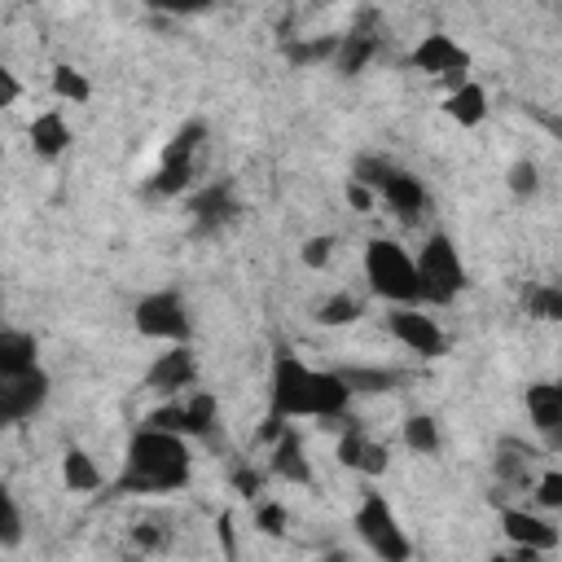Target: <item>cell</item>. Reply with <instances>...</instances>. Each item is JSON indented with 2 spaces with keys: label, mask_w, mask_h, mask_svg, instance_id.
<instances>
[{
  "label": "cell",
  "mask_w": 562,
  "mask_h": 562,
  "mask_svg": "<svg viewBox=\"0 0 562 562\" xmlns=\"http://www.w3.org/2000/svg\"><path fill=\"white\" fill-rule=\"evenodd\" d=\"M400 443L413 452V457H435L443 448V435H439V422L430 413H408L400 422Z\"/></svg>",
  "instance_id": "484cf974"
},
{
  "label": "cell",
  "mask_w": 562,
  "mask_h": 562,
  "mask_svg": "<svg viewBox=\"0 0 562 562\" xmlns=\"http://www.w3.org/2000/svg\"><path fill=\"white\" fill-rule=\"evenodd\" d=\"M386 334H391L404 351H413L417 360H439V356L448 351V334H443V325L430 316L426 303H391V307H386Z\"/></svg>",
  "instance_id": "30bf717a"
},
{
  "label": "cell",
  "mask_w": 562,
  "mask_h": 562,
  "mask_svg": "<svg viewBox=\"0 0 562 562\" xmlns=\"http://www.w3.org/2000/svg\"><path fill=\"white\" fill-rule=\"evenodd\" d=\"M184 211H189L198 233H220V228H228L241 215V202H237V189L228 180H211V184L189 189Z\"/></svg>",
  "instance_id": "9a60e30c"
},
{
  "label": "cell",
  "mask_w": 562,
  "mask_h": 562,
  "mask_svg": "<svg viewBox=\"0 0 562 562\" xmlns=\"http://www.w3.org/2000/svg\"><path fill=\"white\" fill-rule=\"evenodd\" d=\"M527 307L536 321H558L562 316V290L558 285H536L527 290Z\"/></svg>",
  "instance_id": "d6a6232c"
},
{
  "label": "cell",
  "mask_w": 562,
  "mask_h": 562,
  "mask_svg": "<svg viewBox=\"0 0 562 562\" xmlns=\"http://www.w3.org/2000/svg\"><path fill=\"white\" fill-rule=\"evenodd\" d=\"M347 202H351L356 211H373V206H378V198H373V189H369V184H360L356 176L347 180Z\"/></svg>",
  "instance_id": "74e56055"
},
{
  "label": "cell",
  "mask_w": 562,
  "mask_h": 562,
  "mask_svg": "<svg viewBox=\"0 0 562 562\" xmlns=\"http://www.w3.org/2000/svg\"><path fill=\"white\" fill-rule=\"evenodd\" d=\"M351 527H356L360 544H364L373 558H382V562H408V558H413V540H408V531L400 527L395 505H391L386 492H378L373 483L360 487V501H356V509H351Z\"/></svg>",
  "instance_id": "8992f818"
},
{
  "label": "cell",
  "mask_w": 562,
  "mask_h": 562,
  "mask_svg": "<svg viewBox=\"0 0 562 562\" xmlns=\"http://www.w3.org/2000/svg\"><path fill=\"white\" fill-rule=\"evenodd\" d=\"M364 312H369V299H364L360 290L342 285V290H334V294H325V299L316 303V325H325V329H347V325H356Z\"/></svg>",
  "instance_id": "cb8c5ba5"
},
{
  "label": "cell",
  "mask_w": 562,
  "mask_h": 562,
  "mask_svg": "<svg viewBox=\"0 0 562 562\" xmlns=\"http://www.w3.org/2000/svg\"><path fill=\"white\" fill-rule=\"evenodd\" d=\"M57 474H61V487L75 492V496H92V492L105 487V470H101L97 457H92L88 448H79V443H70V448L61 452Z\"/></svg>",
  "instance_id": "7402d4cb"
},
{
  "label": "cell",
  "mask_w": 562,
  "mask_h": 562,
  "mask_svg": "<svg viewBox=\"0 0 562 562\" xmlns=\"http://www.w3.org/2000/svg\"><path fill=\"white\" fill-rule=\"evenodd\" d=\"M408 66H413L417 75L435 79L439 88H452V83H461V79L474 75V57H470V48H465L461 40H452L448 31H426V35L413 44Z\"/></svg>",
  "instance_id": "9c48e42d"
},
{
  "label": "cell",
  "mask_w": 562,
  "mask_h": 562,
  "mask_svg": "<svg viewBox=\"0 0 562 562\" xmlns=\"http://www.w3.org/2000/svg\"><path fill=\"white\" fill-rule=\"evenodd\" d=\"M351 176L360 180V184H369L373 189V198L378 202H386V211L395 215V220H404V224H422L426 215H430V189L422 184V176H413L408 167H400L395 158H386V154H360L356 162H351Z\"/></svg>",
  "instance_id": "3957f363"
},
{
  "label": "cell",
  "mask_w": 562,
  "mask_h": 562,
  "mask_svg": "<svg viewBox=\"0 0 562 562\" xmlns=\"http://www.w3.org/2000/svg\"><path fill=\"white\" fill-rule=\"evenodd\" d=\"M132 329L149 342H193V312L176 285H158L132 303Z\"/></svg>",
  "instance_id": "52a82bcc"
},
{
  "label": "cell",
  "mask_w": 562,
  "mask_h": 562,
  "mask_svg": "<svg viewBox=\"0 0 562 562\" xmlns=\"http://www.w3.org/2000/svg\"><path fill=\"white\" fill-rule=\"evenodd\" d=\"M75 145V127L70 119L61 114V105H48L40 110L31 123H26V149L40 158V162H57L61 154H70Z\"/></svg>",
  "instance_id": "ac0fdd59"
},
{
  "label": "cell",
  "mask_w": 562,
  "mask_h": 562,
  "mask_svg": "<svg viewBox=\"0 0 562 562\" xmlns=\"http://www.w3.org/2000/svg\"><path fill=\"white\" fill-rule=\"evenodd\" d=\"M202 145H206V123L202 119H189L167 145H162V158L149 176V189L158 198H180L193 189L198 180V167H202Z\"/></svg>",
  "instance_id": "ba28073f"
},
{
  "label": "cell",
  "mask_w": 562,
  "mask_h": 562,
  "mask_svg": "<svg viewBox=\"0 0 562 562\" xmlns=\"http://www.w3.org/2000/svg\"><path fill=\"white\" fill-rule=\"evenodd\" d=\"M263 439H268V457H263L268 479L290 483V487H307V483H312V457H307L303 439H299L285 422H277V417H268Z\"/></svg>",
  "instance_id": "4fadbf2b"
},
{
  "label": "cell",
  "mask_w": 562,
  "mask_h": 562,
  "mask_svg": "<svg viewBox=\"0 0 562 562\" xmlns=\"http://www.w3.org/2000/svg\"><path fill=\"white\" fill-rule=\"evenodd\" d=\"M180 400H184V417H189V439H206L220 426V400L202 386L180 391Z\"/></svg>",
  "instance_id": "4316f807"
},
{
  "label": "cell",
  "mask_w": 562,
  "mask_h": 562,
  "mask_svg": "<svg viewBox=\"0 0 562 562\" xmlns=\"http://www.w3.org/2000/svg\"><path fill=\"white\" fill-rule=\"evenodd\" d=\"M351 391L338 369L307 364L299 351L281 347L268 369V417L277 422H342Z\"/></svg>",
  "instance_id": "6da1fadb"
},
{
  "label": "cell",
  "mask_w": 562,
  "mask_h": 562,
  "mask_svg": "<svg viewBox=\"0 0 562 562\" xmlns=\"http://www.w3.org/2000/svg\"><path fill=\"white\" fill-rule=\"evenodd\" d=\"M509 189H514L518 198H531V193L540 189V167H536L531 158H518V162L509 167Z\"/></svg>",
  "instance_id": "e575fe53"
},
{
  "label": "cell",
  "mask_w": 562,
  "mask_h": 562,
  "mask_svg": "<svg viewBox=\"0 0 562 562\" xmlns=\"http://www.w3.org/2000/svg\"><path fill=\"white\" fill-rule=\"evenodd\" d=\"M540 457H549V452H544V448H531V443H522V439H501L492 465H496V479H501V483L527 492L531 479H536V470H540Z\"/></svg>",
  "instance_id": "ffe728a7"
},
{
  "label": "cell",
  "mask_w": 562,
  "mask_h": 562,
  "mask_svg": "<svg viewBox=\"0 0 562 562\" xmlns=\"http://www.w3.org/2000/svg\"><path fill=\"white\" fill-rule=\"evenodd\" d=\"M0 162H4V136H0Z\"/></svg>",
  "instance_id": "f35d334b"
},
{
  "label": "cell",
  "mask_w": 562,
  "mask_h": 562,
  "mask_svg": "<svg viewBox=\"0 0 562 562\" xmlns=\"http://www.w3.org/2000/svg\"><path fill=\"white\" fill-rule=\"evenodd\" d=\"M334 457H338V465H342V470L360 474L364 483H378V479L391 470V448H386L378 435L360 430L356 422H351V426L338 435V448H334Z\"/></svg>",
  "instance_id": "2e32d148"
},
{
  "label": "cell",
  "mask_w": 562,
  "mask_h": 562,
  "mask_svg": "<svg viewBox=\"0 0 562 562\" xmlns=\"http://www.w3.org/2000/svg\"><path fill=\"white\" fill-rule=\"evenodd\" d=\"M334 255H338V237H334V233H312V237H303V246H299V263L312 268V272H325V268L334 263Z\"/></svg>",
  "instance_id": "4dcf8cb0"
},
{
  "label": "cell",
  "mask_w": 562,
  "mask_h": 562,
  "mask_svg": "<svg viewBox=\"0 0 562 562\" xmlns=\"http://www.w3.org/2000/svg\"><path fill=\"white\" fill-rule=\"evenodd\" d=\"M189 386H198V356H193V347L189 342H162V351L145 369V391L167 400V395H180Z\"/></svg>",
  "instance_id": "5bb4252c"
},
{
  "label": "cell",
  "mask_w": 562,
  "mask_h": 562,
  "mask_svg": "<svg viewBox=\"0 0 562 562\" xmlns=\"http://www.w3.org/2000/svg\"><path fill=\"white\" fill-rule=\"evenodd\" d=\"M26 536V518H22V505L18 496L0 483V549H18Z\"/></svg>",
  "instance_id": "f546056e"
},
{
  "label": "cell",
  "mask_w": 562,
  "mask_h": 562,
  "mask_svg": "<svg viewBox=\"0 0 562 562\" xmlns=\"http://www.w3.org/2000/svg\"><path fill=\"white\" fill-rule=\"evenodd\" d=\"M501 536L531 562V558H544L562 544V531L553 522V514L536 509V505H505L501 509Z\"/></svg>",
  "instance_id": "8fae6325"
},
{
  "label": "cell",
  "mask_w": 562,
  "mask_h": 562,
  "mask_svg": "<svg viewBox=\"0 0 562 562\" xmlns=\"http://www.w3.org/2000/svg\"><path fill=\"white\" fill-rule=\"evenodd\" d=\"M22 92H26V83L18 79V70L0 61V114H4V110H13V105L22 101Z\"/></svg>",
  "instance_id": "8d00e7d4"
},
{
  "label": "cell",
  "mask_w": 562,
  "mask_h": 562,
  "mask_svg": "<svg viewBox=\"0 0 562 562\" xmlns=\"http://www.w3.org/2000/svg\"><path fill=\"white\" fill-rule=\"evenodd\" d=\"M255 531L259 536H285V527H290V509L277 501V496H255Z\"/></svg>",
  "instance_id": "1f68e13d"
},
{
  "label": "cell",
  "mask_w": 562,
  "mask_h": 562,
  "mask_svg": "<svg viewBox=\"0 0 562 562\" xmlns=\"http://www.w3.org/2000/svg\"><path fill=\"white\" fill-rule=\"evenodd\" d=\"M439 110H443V119L448 123H457V127H483L487 123V114H492V97H487V88L470 75V79H461V83H452V88H443V101H439Z\"/></svg>",
  "instance_id": "d6986e66"
},
{
  "label": "cell",
  "mask_w": 562,
  "mask_h": 562,
  "mask_svg": "<svg viewBox=\"0 0 562 562\" xmlns=\"http://www.w3.org/2000/svg\"><path fill=\"white\" fill-rule=\"evenodd\" d=\"M522 404H527L531 430L544 439V452H558V443H562V386L553 378H540L527 386Z\"/></svg>",
  "instance_id": "e0dca14e"
},
{
  "label": "cell",
  "mask_w": 562,
  "mask_h": 562,
  "mask_svg": "<svg viewBox=\"0 0 562 562\" xmlns=\"http://www.w3.org/2000/svg\"><path fill=\"white\" fill-rule=\"evenodd\" d=\"M360 272H364V290L378 303H422V281H417V263L413 250L395 237H369L364 255H360Z\"/></svg>",
  "instance_id": "277c9868"
},
{
  "label": "cell",
  "mask_w": 562,
  "mask_h": 562,
  "mask_svg": "<svg viewBox=\"0 0 562 562\" xmlns=\"http://www.w3.org/2000/svg\"><path fill=\"white\" fill-rule=\"evenodd\" d=\"M48 391H53V378L44 364L22 373H0V430L31 422L48 404Z\"/></svg>",
  "instance_id": "7c38bea8"
},
{
  "label": "cell",
  "mask_w": 562,
  "mask_h": 562,
  "mask_svg": "<svg viewBox=\"0 0 562 562\" xmlns=\"http://www.w3.org/2000/svg\"><path fill=\"white\" fill-rule=\"evenodd\" d=\"M338 378L347 382L351 400L356 395H391V391H404L413 382V373H404L395 364H342Z\"/></svg>",
  "instance_id": "44dd1931"
},
{
  "label": "cell",
  "mask_w": 562,
  "mask_h": 562,
  "mask_svg": "<svg viewBox=\"0 0 562 562\" xmlns=\"http://www.w3.org/2000/svg\"><path fill=\"white\" fill-rule=\"evenodd\" d=\"M413 263H417V281H422V303L426 307H448L465 294L470 285V268L457 250V241L443 233V228H430L422 237V246L413 250Z\"/></svg>",
  "instance_id": "5b68a950"
},
{
  "label": "cell",
  "mask_w": 562,
  "mask_h": 562,
  "mask_svg": "<svg viewBox=\"0 0 562 562\" xmlns=\"http://www.w3.org/2000/svg\"><path fill=\"white\" fill-rule=\"evenodd\" d=\"M149 13H162V18H198L206 9H215L220 0H140Z\"/></svg>",
  "instance_id": "836d02e7"
},
{
  "label": "cell",
  "mask_w": 562,
  "mask_h": 562,
  "mask_svg": "<svg viewBox=\"0 0 562 562\" xmlns=\"http://www.w3.org/2000/svg\"><path fill=\"white\" fill-rule=\"evenodd\" d=\"M527 505L544 509V514H558L562 509V470L558 465H540L531 487H527Z\"/></svg>",
  "instance_id": "f1b7e54d"
},
{
  "label": "cell",
  "mask_w": 562,
  "mask_h": 562,
  "mask_svg": "<svg viewBox=\"0 0 562 562\" xmlns=\"http://www.w3.org/2000/svg\"><path fill=\"white\" fill-rule=\"evenodd\" d=\"M48 92H53V101H61V105H88V101H92V79H88L79 66L57 61V66L48 70Z\"/></svg>",
  "instance_id": "d4e9b609"
},
{
  "label": "cell",
  "mask_w": 562,
  "mask_h": 562,
  "mask_svg": "<svg viewBox=\"0 0 562 562\" xmlns=\"http://www.w3.org/2000/svg\"><path fill=\"white\" fill-rule=\"evenodd\" d=\"M373 53H378V40H373L369 31H347V35H338V48H334L329 61H334L342 75H360Z\"/></svg>",
  "instance_id": "83f0119b"
},
{
  "label": "cell",
  "mask_w": 562,
  "mask_h": 562,
  "mask_svg": "<svg viewBox=\"0 0 562 562\" xmlns=\"http://www.w3.org/2000/svg\"><path fill=\"white\" fill-rule=\"evenodd\" d=\"M263 483H268V470L263 465H237L233 470V492H241V496H259L263 492Z\"/></svg>",
  "instance_id": "d590c367"
},
{
  "label": "cell",
  "mask_w": 562,
  "mask_h": 562,
  "mask_svg": "<svg viewBox=\"0 0 562 562\" xmlns=\"http://www.w3.org/2000/svg\"><path fill=\"white\" fill-rule=\"evenodd\" d=\"M193 479V443L176 430L140 422L123 448V470L105 483V496H171Z\"/></svg>",
  "instance_id": "7a4b0ae2"
},
{
  "label": "cell",
  "mask_w": 562,
  "mask_h": 562,
  "mask_svg": "<svg viewBox=\"0 0 562 562\" xmlns=\"http://www.w3.org/2000/svg\"><path fill=\"white\" fill-rule=\"evenodd\" d=\"M40 364V338L26 325H0V373H22Z\"/></svg>",
  "instance_id": "603a6c76"
}]
</instances>
